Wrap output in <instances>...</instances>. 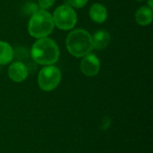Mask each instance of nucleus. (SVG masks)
Returning a JSON list of instances; mask_svg holds the SVG:
<instances>
[{
    "label": "nucleus",
    "instance_id": "1",
    "mask_svg": "<svg viewBox=\"0 0 153 153\" xmlns=\"http://www.w3.org/2000/svg\"><path fill=\"white\" fill-rule=\"evenodd\" d=\"M32 59L41 65H53L60 56V50L57 44L48 37L38 39L30 49Z\"/></svg>",
    "mask_w": 153,
    "mask_h": 153
},
{
    "label": "nucleus",
    "instance_id": "2",
    "mask_svg": "<svg viewBox=\"0 0 153 153\" xmlns=\"http://www.w3.org/2000/svg\"><path fill=\"white\" fill-rule=\"evenodd\" d=\"M66 48L72 56L82 57L93 49L91 35L83 29L74 30L66 38Z\"/></svg>",
    "mask_w": 153,
    "mask_h": 153
},
{
    "label": "nucleus",
    "instance_id": "3",
    "mask_svg": "<svg viewBox=\"0 0 153 153\" xmlns=\"http://www.w3.org/2000/svg\"><path fill=\"white\" fill-rule=\"evenodd\" d=\"M54 27L55 23L52 14L47 10L39 9L30 16L28 23V31L31 37L41 39L50 35Z\"/></svg>",
    "mask_w": 153,
    "mask_h": 153
},
{
    "label": "nucleus",
    "instance_id": "4",
    "mask_svg": "<svg viewBox=\"0 0 153 153\" xmlns=\"http://www.w3.org/2000/svg\"><path fill=\"white\" fill-rule=\"evenodd\" d=\"M52 16L55 25L62 30L73 29L77 22V15L74 9L66 4L56 7Z\"/></svg>",
    "mask_w": 153,
    "mask_h": 153
},
{
    "label": "nucleus",
    "instance_id": "5",
    "mask_svg": "<svg viewBox=\"0 0 153 153\" xmlns=\"http://www.w3.org/2000/svg\"><path fill=\"white\" fill-rule=\"evenodd\" d=\"M61 78V72L56 66L46 65L39 73L38 84L42 91H51L59 85Z\"/></svg>",
    "mask_w": 153,
    "mask_h": 153
},
{
    "label": "nucleus",
    "instance_id": "6",
    "mask_svg": "<svg viewBox=\"0 0 153 153\" xmlns=\"http://www.w3.org/2000/svg\"><path fill=\"white\" fill-rule=\"evenodd\" d=\"M80 69L84 75L93 77L97 75L100 70V61L96 55L89 53L82 56L80 63Z\"/></svg>",
    "mask_w": 153,
    "mask_h": 153
},
{
    "label": "nucleus",
    "instance_id": "7",
    "mask_svg": "<svg viewBox=\"0 0 153 153\" xmlns=\"http://www.w3.org/2000/svg\"><path fill=\"white\" fill-rule=\"evenodd\" d=\"M28 67L22 62H13L8 67V77L14 82H22L25 81L28 77Z\"/></svg>",
    "mask_w": 153,
    "mask_h": 153
},
{
    "label": "nucleus",
    "instance_id": "8",
    "mask_svg": "<svg viewBox=\"0 0 153 153\" xmlns=\"http://www.w3.org/2000/svg\"><path fill=\"white\" fill-rule=\"evenodd\" d=\"M89 14L91 19L96 23H104L108 18V11L107 8L99 3L93 4L89 11Z\"/></svg>",
    "mask_w": 153,
    "mask_h": 153
},
{
    "label": "nucleus",
    "instance_id": "9",
    "mask_svg": "<svg viewBox=\"0 0 153 153\" xmlns=\"http://www.w3.org/2000/svg\"><path fill=\"white\" fill-rule=\"evenodd\" d=\"M91 38L93 48H96L98 50H101L107 48L111 39L109 33L105 30H98L93 34V36H91Z\"/></svg>",
    "mask_w": 153,
    "mask_h": 153
},
{
    "label": "nucleus",
    "instance_id": "10",
    "mask_svg": "<svg viewBox=\"0 0 153 153\" xmlns=\"http://www.w3.org/2000/svg\"><path fill=\"white\" fill-rule=\"evenodd\" d=\"M135 20L136 22L142 26L151 24L153 20L152 9L149 8L148 6L140 7L135 13Z\"/></svg>",
    "mask_w": 153,
    "mask_h": 153
},
{
    "label": "nucleus",
    "instance_id": "11",
    "mask_svg": "<svg viewBox=\"0 0 153 153\" xmlns=\"http://www.w3.org/2000/svg\"><path fill=\"white\" fill-rule=\"evenodd\" d=\"M14 56L13 48L9 43L0 40V65H5L12 62Z\"/></svg>",
    "mask_w": 153,
    "mask_h": 153
},
{
    "label": "nucleus",
    "instance_id": "12",
    "mask_svg": "<svg viewBox=\"0 0 153 153\" xmlns=\"http://www.w3.org/2000/svg\"><path fill=\"white\" fill-rule=\"evenodd\" d=\"M89 0H66L65 4L70 5L73 8H76V9H80L84 7Z\"/></svg>",
    "mask_w": 153,
    "mask_h": 153
},
{
    "label": "nucleus",
    "instance_id": "13",
    "mask_svg": "<svg viewBox=\"0 0 153 153\" xmlns=\"http://www.w3.org/2000/svg\"><path fill=\"white\" fill-rule=\"evenodd\" d=\"M39 2V6L40 9L47 10L49 9L56 2V0H38Z\"/></svg>",
    "mask_w": 153,
    "mask_h": 153
},
{
    "label": "nucleus",
    "instance_id": "14",
    "mask_svg": "<svg viewBox=\"0 0 153 153\" xmlns=\"http://www.w3.org/2000/svg\"><path fill=\"white\" fill-rule=\"evenodd\" d=\"M26 10L28 11V13L29 14H33V13H35L36 12H38L40 8H39V6L37 4H34V3H30V4H28L27 5H26Z\"/></svg>",
    "mask_w": 153,
    "mask_h": 153
},
{
    "label": "nucleus",
    "instance_id": "15",
    "mask_svg": "<svg viewBox=\"0 0 153 153\" xmlns=\"http://www.w3.org/2000/svg\"><path fill=\"white\" fill-rule=\"evenodd\" d=\"M148 7H149V8H151V9H152L153 8L152 0H149V2H148Z\"/></svg>",
    "mask_w": 153,
    "mask_h": 153
},
{
    "label": "nucleus",
    "instance_id": "16",
    "mask_svg": "<svg viewBox=\"0 0 153 153\" xmlns=\"http://www.w3.org/2000/svg\"><path fill=\"white\" fill-rule=\"evenodd\" d=\"M137 1H144V0H137Z\"/></svg>",
    "mask_w": 153,
    "mask_h": 153
}]
</instances>
